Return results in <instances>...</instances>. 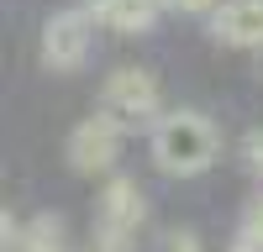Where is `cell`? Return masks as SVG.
I'll return each mask as SVG.
<instances>
[{"label":"cell","instance_id":"6da1fadb","mask_svg":"<svg viewBox=\"0 0 263 252\" xmlns=\"http://www.w3.org/2000/svg\"><path fill=\"white\" fill-rule=\"evenodd\" d=\"M221 153V132L216 121L200 111H168L158 126H153V163L174 179H195L205 174Z\"/></svg>","mask_w":263,"mask_h":252},{"label":"cell","instance_id":"7a4b0ae2","mask_svg":"<svg viewBox=\"0 0 263 252\" xmlns=\"http://www.w3.org/2000/svg\"><path fill=\"white\" fill-rule=\"evenodd\" d=\"M100 116L116 121L121 132H137V126H158L163 111V95H158V79L147 69H116L100 90Z\"/></svg>","mask_w":263,"mask_h":252},{"label":"cell","instance_id":"3957f363","mask_svg":"<svg viewBox=\"0 0 263 252\" xmlns=\"http://www.w3.org/2000/svg\"><path fill=\"white\" fill-rule=\"evenodd\" d=\"M95 11L90 6H69V11H58L48 16V27H42V63L58 74H74L84 69V58H90L95 48Z\"/></svg>","mask_w":263,"mask_h":252},{"label":"cell","instance_id":"277c9868","mask_svg":"<svg viewBox=\"0 0 263 252\" xmlns=\"http://www.w3.org/2000/svg\"><path fill=\"white\" fill-rule=\"evenodd\" d=\"M142 221H147V200H142V189L132 179H111L100 189V200H95V242L126 247L142 231Z\"/></svg>","mask_w":263,"mask_h":252},{"label":"cell","instance_id":"5b68a950","mask_svg":"<svg viewBox=\"0 0 263 252\" xmlns=\"http://www.w3.org/2000/svg\"><path fill=\"white\" fill-rule=\"evenodd\" d=\"M121 126L116 121H105L100 111L90 116V121H79L74 132H69V142H63V158H69V168L74 174H84V179H95V174H111V168L121 163Z\"/></svg>","mask_w":263,"mask_h":252},{"label":"cell","instance_id":"8992f818","mask_svg":"<svg viewBox=\"0 0 263 252\" xmlns=\"http://www.w3.org/2000/svg\"><path fill=\"white\" fill-rule=\"evenodd\" d=\"M211 37L221 48H263V0H221L211 11Z\"/></svg>","mask_w":263,"mask_h":252},{"label":"cell","instance_id":"52a82bcc","mask_svg":"<svg viewBox=\"0 0 263 252\" xmlns=\"http://www.w3.org/2000/svg\"><path fill=\"white\" fill-rule=\"evenodd\" d=\"M90 11H95L100 27L137 37V32H153V21H158L168 6H163V0H90Z\"/></svg>","mask_w":263,"mask_h":252},{"label":"cell","instance_id":"ba28073f","mask_svg":"<svg viewBox=\"0 0 263 252\" xmlns=\"http://www.w3.org/2000/svg\"><path fill=\"white\" fill-rule=\"evenodd\" d=\"M11 252H63V216H53V210H37L32 221H21Z\"/></svg>","mask_w":263,"mask_h":252},{"label":"cell","instance_id":"9c48e42d","mask_svg":"<svg viewBox=\"0 0 263 252\" xmlns=\"http://www.w3.org/2000/svg\"><path fill=\"white\" fill-rule=\"evenodd\" d=\"M242 252H263V200L248 210V221H242Z\"/></svg>","mask_w":263,"mask_h":252},{"label":"cell","instance_id":"30bf717a","mask_svg":"<svg viewBox=\"0 0 263 252\" xmlns=\"http://www.w3.org/2000/svg\"><path fill=\"white\" fill-rule=\"evenodd\" d=\"M242 163H248V174L263 179V126H253V132L242 137Z\"/></svg>","mask_w":263,"mask_h":252},{"label":"cell","instance_id":"8fae6325","mask_svg":"<svg viewBox=\"0 0 263 252\" xmlns=\"http://www.w3.org/2000/svg\"><path fill=\"white\" fill-rule=\"evenodd\" d=\"M158 252H200V237H195V231H168L158 242Z\"/></svg>","mask_w":263,"mask_h":252},{"label":"cell","instance_id":"7c38bea8","mask_svg":"<svg viewBox=\"0 0 263 252\" xmlns=\"http://www.w3.org/2000/svg\"><path fill=\"white\" fill-rule=\"evenodd\" d=\"M168 11H184V16H211L216 11V0H163Z\"/></svg>","mask_w":263,"mask_h":252},{"label":"cell","instance_id":"4fadbf2b","mask_svg":"<svg viewBox=\"0 0 263 252\" xmlns=\"http://www.w3.org/2000/svg\"><path fill=\"white\" fill-rule=\"evenodd\" d=\"M84 252H121V247H105V242H90V247H84Z\"/></svg>","mask_w":263,"mask_h":252},{"label":"cell","instance_id":"5bb4252c","mask_svg":"<svg viewBox=\"0 0 263 252\" xmlns=\"http://www.w3.org/2000/svg\"><path fill=\"white\" fill-rule=\"evenodd\" d=\"M237 252H242V247H237Z\"/></svg>","mask_w":263,"mask_h":252}]
</instances>
